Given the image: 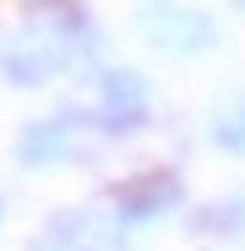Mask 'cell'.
<instances>
[{
	"label": "cell",
	"mask_w": 245,
	"mask_h": 251,
	"mask_svg": "<svg viewBox=\"0 0 245 251\" xmlns=\"http://www.w3.org/2000/svg\"><path fill=\"white\" fill-rule=\"evenodd\" d=\"M147 123V80L129 68H110L98 80V129L122 135V129H141Z\"/></svg>",
	"instance_id": "obj_1"
},
{
	"label": "cell",
	"mask_w": 245,
	"mask_h": 251,
	"mask_svg": "<svg viewBox=\"0 0 245 251\" xmlns=\"http://www.w3.org/2000/svg\"><path fill=\"white\" fill-rule=\"evenodd\" d=\"M110 202H117V215L135 221V227H141V221H159V215H172V202H178V178H172V172H135L129 184H117Z\"/></svg>",
	"instance_id": "obj_2"
},
{
	"label": "cell",
	"mask_w": 245,
	"mask_h": 251,
	"mask_svg": "<svg viewBox=\"0 0 245 251\" xmlns=\"http://www.w3.org/2000/svg\"><path fill=\"white\" fill-rule=\"evenodd\" d=\"M31 251H122V233L98 215H55V227Z\"/></svg>",
	"instance_id": "obj_3"
},
{
	"label": "cell",
	"mask_w": 245,
	"mask_h": 251,
	"mask_svg": "<svg viewBox=\"0 0 245 251\" xmlns=\"http://www.w3.org/2000/svg\"><path fill=\"white\" fill-rule=\"evenodd\" d=\"M147 19H153V43H159V49H202V43H215V25H208L202 12L147 6Z\"/></svg>",
	"instance_id": "obj_4"
},
{
	"label": "cell",
	"mask_w": 245,
	"mask_h": 251,
	"mask_svg": "<svg viewBox=\"0 0 245 251\" xmlns=\"http://www.w3.org/2000/svg\"><path fill=\"white\" fill-rule=\"evenodd\" d=\"M68 135H74L68 117H43V123H31V129L19 135V147H12V153H19L24 166H55V159L68 153Z\"/></svg>",
	"instance_id": "obj_5"
},
{
	"label": "cell",
	"mask_w": 245,
	"mask_h": 251,
	"mask_svg": "<svg viewBox=\"0 0 245 251\" xmlns=\"http://www.w3.org/2000/svg\"><path fill=\"white\" fill-rule=\"evenodd\" d=\"M49 68H55V49H12V55H6V74H12V80H49Z\"/></svg>",
	"instance_id": "obj_6"
},
{
	"label": "cell",
	"mask_w": 245,
	"mask_h": 251,
	"mask_svg": "<svg viewBox=\"0 0 245 251\" xmlns=\"http://www.w3.org/2000/svg\"><path fill=\"white\" fill-rule=\"evenodd\" d=\"M215 141L227 147V153H245V117H220L215 123Z\"/></svg>",
	"instance_id": "obj_7"
}]
</instances>
